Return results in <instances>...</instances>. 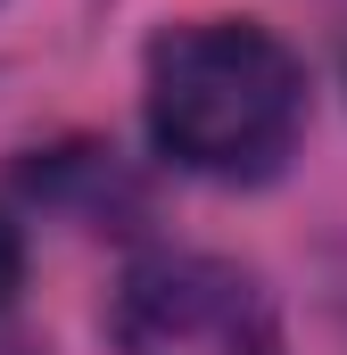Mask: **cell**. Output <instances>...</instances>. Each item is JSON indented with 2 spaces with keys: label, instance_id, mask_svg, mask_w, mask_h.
<instances>
[{
  "label": "cell",
  "instance_id": "obj_3",
  "mask_svg": "<svg viewBox=\"0 0 347 355\" xmlns=\"http://www.w3.org/2000/svg\"><path fill=\"white\" fill-rule=\"evenodd\" d=\"M17 289H25V232L0 215V306H8Z\"/></svg>",
  "mask_w": 347,
  "mask_h": 355
},
{
  "label": "cell",
  "instance_id": "obj_2",
  "mask_svg": "<svg viewBox=\"0 0 347 355\" xmlns=\"http://www.w3.org/2000/svg\"><path fill=\"white\" fill-rule=\"evenodd\" d=\"M108 322L124 355H281V314L257 289V272L198 248L141 257Z\"/></svg>",
  "mask_w": 347,
  "mask_h": 355
},
{
  "label": "cell",
  "instance_id": "obj_1",
  "mask_svg": "<svg viewBox=\"0 0 347 355\" xmlns=\"http://www.w3.org/2000/svg\"><path fill=\"white\" fill-rule=\"evenodd\" d=\"M141 116L182 174L273 182L306 132V67L257 17H190L149 42Z\"/></svg>",
  "mask_w": 347,
  "mask_h": 355
}]
</instances>
